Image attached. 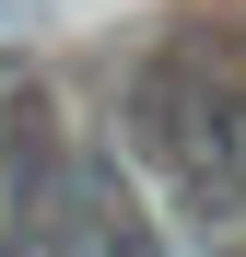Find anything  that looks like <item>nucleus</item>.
<instances>
[{"mask_svg":"<svg viewBox=\"0 0 246 257\" xmlns=\"http://www.w3.org/2000/svg\"><path fill=\"white\" fill-rule=\"evenodd\" d=\"M117 141L141 152V176L164 187V210L211 257L246 234V47L211 12H188L164 47H141Z\"/></svg>","mask_w":246,"mask_h":257,"instance_id":"f257e3e1","label":"nucleus"},{"mask_svg":"<svg viewBox=\"0 0 246 257\" xmlns=\"http://www.w3.org/2000/svg\"><path fill=\"white\" fill-rule=\"evenodd\" d=\"M82 245L94 257H176L164 187L141 176V152L117 141V128H82Z\"/></svg>","mask_w":246,"mask_h":257,"instance_id":"f03ea898","label":"nucleus"},{"mask_svg":"<svg viewBox=\"0 0 246 257\" xmlns=\"http://www.w3.org/2000/svg\"><path fill=\"white\" fill-rule=\"evenodd\" d=\"M223 257H246V234H234V245H223Z\"/></svg>","mask_w":246,"mask_h":257,"instance_id":"7ed1b4c3","label":"nucleus"}]
</instances>
